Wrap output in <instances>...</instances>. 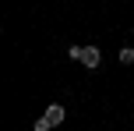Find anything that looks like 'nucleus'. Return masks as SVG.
I'll return each mask as SVG.
<instances>
[{
	"mask_svg": "<svg viewBox=\"0 0 134 131\" xmlns=\"http://www.w3.org/2000/svg\"><path fill=\"white\" fill-rule=\"evenodd\" d=\"M67 57H71V60H78L85 71H95V67L102 64L99 46H92V43H88V46H71V50H67Z\"/></svg>",
	"mask_w": 134,
	"mask_h": 131,
	"instance_id": "f257e3e1",
	"label": "nucleus"
},
{
	"mask_svg": "<svg viewBox=\"0 0 134 131\" xmlns=\"http://www.w3.org/2000/svg\"><path fill=\"white\" fill-rule=\"evenodd\" d=\"M42 117H46V120H49V124H53V128H60V124H64V117H67V110H64L60 103H49Z\"/></svg>",
	"mask_w": 134,
	"mask_h": 131,
	"instance_id": "f03ea898",
	"label": "nucleus"
},
{
	"mask_svg": "<svg viewBox=\"0 0 134 131\" xmlns=\"http://www.w3.org/2000/svg\"><path fill=\"white\" fill-rule=\"evenodd\" d=\"M120 64H134V46H124L120 50Z\"/></svg>",
	"mask_w": 134,
	"mask_h": 131,
	"instance_id": "7ed1b4c3",
	"label": "nucleus"
},
{
	"mask_svg": "<svg viewBox=\"0 0 134 131\" xmlns=\"http://www.w3.org/2000/svg\"><path fill=\"white\" fill-rule=\"evenodd\" d=\"M49 128H53V124H49L46 117H39V120H35V124H32V131H49Z\"/></svg>",
	"mask_w": 134,
	"mask_h": 131,
	"instance_id": "20e7f679",
	"label": "nucleus"
}]
</instances>
